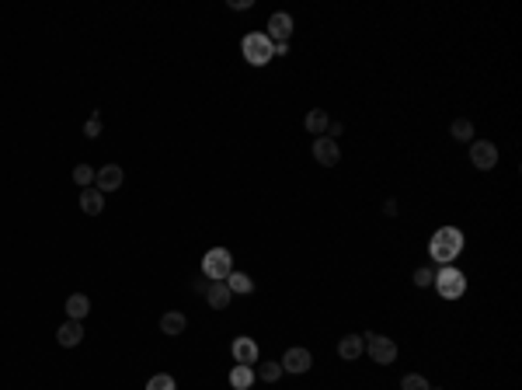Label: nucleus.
I'll return each mask as SVG.
<instances>
[{"instance_id": "393cba45", "label": "nucleus", "mask_w": 522, "mask_h": 390, "mask_svg": "<svg viewBox=\"0 0 522 390\" xmlns=\"http://www.w3.org/2000/svg\"><path fill=\"white\" fill-rule=\"evenodd\" d=\"M74 181H77L81 188H91V185H94V168H87V164H77V168H74Z\"/></svg>"}, {"instance_id": "f8f14e48", "label": "nucleus", "mask_w": 522, "mask_h": 390, "mask_svg": "<svg viewBox=\"0 0 522 390\" xmlns=\"http://www.w3.org/2000/svg\"><path fill=\"white\" fill-rule=\"evenodd\" d=\"M56 342L63 348H77L84 342V321H67V324L56 331Z\"/></svg>"}, {"instance_id": "bb28decb", "label": "nucleus", "mask_w": 522, "mask_h": 390, "mask_svg": "<svg viewBox=\"0 0 522 390\" xmlns=\"http://www.w3.org/2000/svg\"><path fill=\"white\" fill-rule=\"evenodd\" d=\"M432 279H436V272H432V268H425V265L414 272V286H432Z\"/></svg>"}, {"instance_id": "0eeeda50", "label": "nucleus", "mask_w": 522, "mask_h": 390, "mask_svg": "<svg viewBox=\"0 0 522 390\" xmlns=\"http://www.w3.org/2000/svg\"><path fill=\"white\" fill-rule=\"evenodd\" d=\"M314 161H317L321 168H334V164L341 161V147H338V139L317 136V139H314Z\"/></svg>"}, {"instance_id": "a878e982", "label": "nucleus", "mask_w": 522, "mask_h": 390, "mask_svg": "<svg viewBox=\"0 0 522 390\" xmlns=\"http://www.w3.org/2000/svg\"><path fill=\"white\" fill-rule=\"evenodd\" d=\"M84 136H101V112H91V119L84 122Z\"/></svg>"}, {"instance_id": "9b49d317", "label": "nucleus", "mask_w": 522, "mask_h": 390, "mask_svg": "<svg viewBox=\"0 0 522 390\" xmlns=\"http://www.w3.org/2000/svg\"><path fill=\"white\" fill-rule=\"evenodd\" d=\"M230 352H234V362H241V366H254L258 359H261V352H258V342L254 338H234V345H230Z\"/></svg>"}, {"instance_id": "6ab92c4d", "label": "nucleus", "mask_w": 522, "mask_h": 390, "mask_svg": "<svg viewBox=\"0 0 522 390\" xmlns=\"http://www.w3.org/2000/svg\"><path fill=\"white\" fill-rule=\"evenodd\" d=\"M254 380H258V377H254V369H251V366H241V362H237V366L230 369V387H234V390H251Z\"/></svg>"}, {"instance_id": "5701e85b", "label": "nucleus", "mask_w": 522, "mask_h": 390, "mask_svg": "<svg viewBox=\"0 0 522 390\" xmlns=\"http://www.w3.org/2000/svg\"><path fill=\"white\" fill-rule=\"evenodd\" d=\"M147 390H178V384H174L171 373H157V377L147 380Z\"/></svg>"}, {"instance_id": "9d476101", "label": "nucleus", "mask_w": 522, "mask_h": 390, "mask_svg": "<svg viewBox=\"0 0 522 390\" xmlns=\"http://www.w3.org/2000/svg\"><path fill=\"white\" fill-rule=\"evenodd\" d=\"M272 42H289V35H293V18L285 14V11H276L272 18H268V32H265Z\"/></svg>"}, {"instance_id": "39448f33", "label": "nucleus", "mask_w": 522, "mask_h": 390, "mask_svg": "<svg viewBox=\"0 0 522 390\" xmlns=\"http://www.w3.org/2000/svg\"><path fill=\"white\" fill-rule=\"evenodd\" d=\"M362 342H365V355H369L376 366H394V359H397V342H394V338L365 331Z\"/></svg>"}, {"instance_id": "4be33fe9", "label": "nucleus", "mask_w": 522, "mask_h": 390, "mask_svg": "<svg viewBox=\"0 0 522 390\" xmlns=\"http://www.w3.org/2000/svg\"><path fill=\"white\" fill-rule=\"evenodd\" d=\"M453 139H460V143H474V122L456 119V122H453Z\"/></svg>"}, {"instance_id": "412c9836", "label": "nucleus", "mask_w": 522, "mask_h": 390, "mask_svg": "<svg viewBox=\"0 0 522 390\" xmlns=\"http://www.w3.org/2000/svg\"><path fill=\"white\" fill-rule=\"evenodd\" d=\"M254 377H258V380H265V384H276V380L282 377V362H279V359H276V362H261Z\"/></svg>"}, {"instance_id": "ddd939ff", "label": "nucleus", "mask_w": 522, "mask_h": 390, "mask_svg": "<svg viewBox=\"0 0 522 390\" xmlns=\"http://www.w3.org/2000/svg\"><path fill=\"white\" fill-rule=\"evenodd\" d=\"M230 300H234V293H230L227 282H209V289H205V304L212 306V310H227Z\"/></svg>"}, {"instance_id": "1a4fd4ad", "label": "nucleus", "mask_w": 522, "mask_h": 390, "mask_svg": "<svg viewBox=\"0 0 522 390\" xmlns=\"http://www.w3.org/2000/svg\"><path fill=\"white\" fill-rule=\"evenodd\" d=\"M122 181H125V174H122L119 164H105L101 171H94V188L98 192H115V188H122Z\"/></svg>"}, {"instance_id": "c756f323", "label": "nucleus", "mask_w": 522, "mask_h": 390, "mask_svg": "<svg viewBox=\"0 0 522 390\" xmlns=\"http://www.w3.org/2000/svg\"><path fill=\"white\" fill-rule=\"evenodd\" d=\"M429 390H442V387H429Z\"/></svg>"}, {"instance_id": "423d86ee", "label": "nucleus", "mask_w": 522, "mask_h": 390, "mask_svg": "<svg viewBox=\"0 0 522 390\" xmlns=\"http://www.w3.org/2000/svg\"><path fill=\"white\" fill-rule=\"evenodd\" d=\"M470 164H474L477 171L498 168V147H494L491 139H474V143H470Z\"/></svg>"}, {"instance_id": "c85d7f7f", "label": "nucleus", "mask_w": 522, "mask_h": 390, "mask_svg": "<svg viewBox=\"0 0 522 390\" xmlns=\"http://www.w3.org/2000/svg\"><path fill=\"white\" fill-rule=\"evenodd\" d=\"M251 4H254V0H230V7H234V11H247Z\"/></svg>"}, {"instance_id": "aec40b11", "label": "nucleus", "mask_w": 522, "mask_h": 390, "mask_svg": "<svg viewBox=\"0 0 522 390\" xmlns=\"http://www.w3.org/2000/svg\"><path fill=\"white\" fill-rule=\"evenodd\" d=\"M67 314H70V321H84V317L91 314V300H87L84 293H74V297H67Z\"/></svg>"}, {"instance_id": "f03ea898", "label": "nucleus", "mask_w": 522, "mask_h": 390, "mask_svg": "<svg viewBox=\"0 0 522 390\" xmlns=\"http://www.w3.org/2000/svg\"><path fill=\"white\" fill-rule=\"evenodd\" d=\"M241 52L251 67H265V63L276 56V42H272L265 32H247L241 39Z\"/></svg>"}, {"instance_id": "dca6fc26", "label": "nucleus", "mask_w": 522, "mask_h": 390, "mask_svg": "<svg viewBox=\"0 0 522 390\" xmlns=\"http://www.w3.org/2000/svg\"><path fill=\"white\" fill-rule=\"evenodd\" d=\"M362 352H365L362 335H345V338L338 342V355H341L345 362H356V359H362Z\"/></svg>"}, {"instance_id": "b1692460", "label": "nucleus", "mask_w": 522, "mask_h": 390, "mask_svg": "<svg viewBox=\"0 0 522 390\" xmlns=\"http://www.w3.org/2000/svg\"><path fill=\"white\" fill-rule=\"evenodd\" d=\"M429 387H432V384H429L421 373H407L401 380V390H429Z\"/></svg>"}, {"instance_id": "2eb2a0df", "label": "nucleus", "mask_w": 522, "mask_h": 390, "mask_svg": "<svg viewBox=\"0 0 522 390\" xmlns=\"http://www.w3.org/2000/svg\"><path fill=\"white\" fill-rule=\"evenodd\" d=\"M81 210L87 217H101V210H105V192H98L94 185H91V188H81Z\"/></svg>"}, {"instance_id": "7ed1b4c3", "label": "nucleus", "mask_w": 522, "mask_h": 390, "mask_svg": "<svg viewBox=\"0 0 522 390\" xmlns=\"http://www.w3.org/2000/svg\"><path fill=\"white\" fill-rule=\"evenodd\" d=\"M432 286H436V293L442 300H460L467 293V275L460 268H453V265H442L436 272V279H432Z\"/></svg>"}, {"instance_id": "cd10ccee", "label": "nucleus", "mask_w": 522, "mask_h": 390, "mask_svg": "<svg viewBox=\"0 0 522 390\" xmlns=\"http://www.w3.org/2000/svg\"><path fill=\"white\" fill-rule=\"evenodd\" d=\"M192 289H195V293H202V297H205V289H209V279H205V275H199V279H195V282H192Z\"/></svg>"}, {"instance_id": "a211bd4d", "label": "nucleus", "mask_w": 522, "mask_h": 390, "mask_svg": "<svg viewBox=\"0 0 522 390\" xmlns=\"http://www.w3.org/2000/svg\"><path fill=\"white\" fill-rule=\"evenodd\" d=\"M303 126H307V132H314V136H327L331 119H327V112H324V108H314V112H307Z\"/></svg>"}, {"instance_id": "4468645a", "label": "nucleus", "mask_w": 522, "mask_h": 390, "mask_svg": "<svg viewBox=\"0 0 522 390\" xmlns=\"http://www.w3.org/2000/svg\"><path fill=\"white\" fill-rule=\"evenodd\" d=\"M185 328H188V317L181 314V310H167L161 317V331L167 338H178V335H185Z\"/></svg>"}, {"instance_id": "6e6552de", "label": "nucleus", "mask_w": 522, "mask_h": 390, "mask_svg": "<svg viewBox=\"0 0 522 390\" xmlns=\"http://www.w3.org/2000/svg\"><path fill=\"white\" fill-rule=\"evenodd\" d=\"M314 366V355L307 352V348H300V345H293V348H285V355H282V373H307Z\"/></svg>"}, {"instance_id": "20e7f679", "label": "nucleus", "mask_w": 522, "mask_h": 390, "mask_svg": "<svg viewBox=\"0 0 522 390\" xmlns=\"http://www.w3.org/2000/svg\"><path fill=\"white\" fill-rule=\"evenodd\" d=\"M234 272V255L227 248H209L202 255V275L209 282H227V275Z\"/></svg>"}, {"instance_id": "f257e3e1", "label": "nucleus", "mask_w": 522, "mask_h": 390, "mask_svg": "<svg viewBox=\"0 0 522 390\" xmlns=\"http://www.w3.org/2000/svg\"><path fill=\"white\" fill-rule=\"evenodd\" d=\"M460 251H463V230H456V226H439L429 241V255L439 265H453L460 258Z\"/></svg>"}, {"instance_id": "f3484780", "label": "nucleus", "mask_w": 522, "mask_h": 390, "mask_svg": "<svg viewBox=\"0 0 522 390\" xmlns=\"http://www.w3.org/2000/svg\"><path fill=\"white\" fill-rule=\"evenodd\" d=\"M227 286H230V293H237V297H247V293H254V279L247 275V272H230L227 275Z\"/></svg>"}]
</instances>
